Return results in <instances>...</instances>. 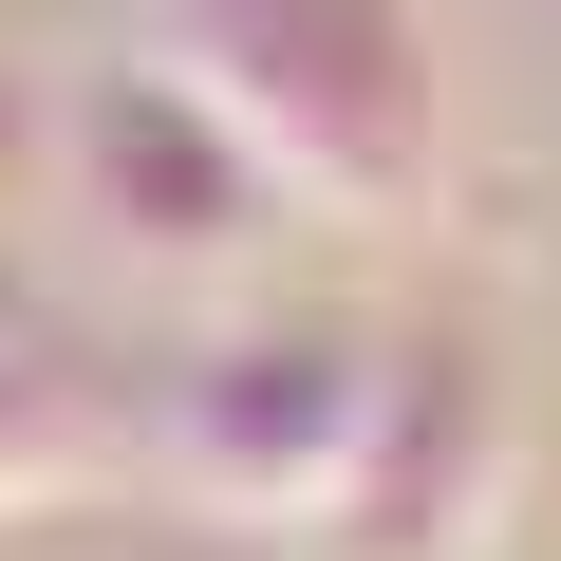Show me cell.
<instances>
[{"instance_id":"obj_1","label":"cell","mask_w":561,"mask_h":561,"mask_svg":"<svg viewBox=\"0 0 561 561\" xmlns=\"http://www.w3.org/2000/svg\"><path fill=\"white\" fill-rule=\"evenodd\" d=\"M131 38L337 225H431L449 187V57L431 0H131Z\"/></svg>"},{"instance_id":"obj_3","label":"cell","mask_w":561,"mask_h":561,"mask_svg":"<svg viewBox=\"0 0 561 561\" xmlns=\"http://www.w3.org/2000/svg\"><path fill=\"white\" fill-rule=\"evenodd\" d=\"M38 169H57V206L113 243V262H150V280H243L280 225H300V187H280L150 38L131 57H94V76H57V113H38Z\"/></svg>"},{"instance_id":"obj_2","label":"cell","mask_w":561,"mask_h":561,"mask_svg":"<svg viewBox=\"0 0 561 561\" xmlns=\"http://www.w3.org/2000/svg\"><path fill=\"white\" fill-rule=\"evenodd\" d=\"M375 356H393L375 319L262 300V319H225V337H187V356L150 375L131 468H150L169 505L243 524V542H300V524H337V505H356V449H375Z\"/></svg>"},{"instance_id":"obj_5","label":"cell","mask_w":561,"mask_h":561,"mask_svg":"<svg viewBox=\"0 0 561 561\" xmlns=\"http://www.w3.org/2000/svg\"><path fill=\"white\" fill-rule=\"evenodd\" d=\"M113 468H131L113 375L76 356V319L20 280V243H0V505H57V486H113Z\"/></svg>"},{"instance_id":"obj_4","label":"cell","mask_w":561,"mask_h":561,"mask_svg":"<svg viewBox=\"0 0 561 561\" xmlns=\"http://www.w3.org/2000/svg\"><path fill=\"white\" fill-rule=\"evenodd\" d=\"M505 486H524V393H505V356H486L468 319H412V337L375 356V449H356L337 542H356V561H486Z\"/></svg>"}]
</instances>
